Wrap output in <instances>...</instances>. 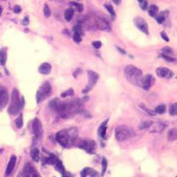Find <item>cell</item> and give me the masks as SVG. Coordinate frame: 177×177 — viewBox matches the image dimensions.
<instances>
[{"label":"cell","mask_w":177,"mask_h":177,"mask_svg":"<svg viewBox=\"0 0 177 177\" xmlns=\"http://www.w3.org/2000/svg\"><path fill=\"white\" fill-rule=\"evenodd\" d=\"M50 107L57 112L60 117L67 119L82 112L83 104L80 99H75L70 102H62L58 98H55L51 101Z\"/></svg>","instance_id":"6da1fadb"},{"label":"cell","mask_w":177,"mask_h":177,"mask_svg":"<svg viewBox=\"0 0 177 177\" xmlns=\"http://www.w3.org/2000/svg\"><path fill=\"white\" fill-rule=\"evenodd\" d=\"M78 136V131L76 128H71L67 130H60L56 135V140L63 147H68L72 145Z\"/></svg>","instance_id":"7a4b0ae2"},{"label":"cell","mask_w":177,"mask_h":177,"mask_svg":"<svg viewBox=\"0 0 177 177\" xmlns=\"http://www.w3.org/2000/svg\"><path fill=\"white\" fill-rule=\"evenodd\" d=\"M124 74H125V77L127 78V80L130 83H132L134 85L141 86L142 80H143V76L142 71L139 68H137L135 66L129 65L125 67Z\"/></svg>","instance_id":"3957f363"},{"label":"cell","mask_w":177,"mask_h":177,"mask_svg":"<svg viewBox=\"0 0 177 177\" xmlns=\"http://www.w3.org/2000/svg\"><path fill=\"white\" fill-rule=\"evenodd\" d=\"M135 136V131L132 128L122 125L119 126L115 129V138L119 142H122Z\"/></svg>","instance_id":"277c9868"},{"label":"cell","mask_w":177,"mask_h":177,"mask_svg":"<svg viewBox=\"0 0 177 177\" xmlns=\"http://www.w3.org/2000/svg\"><path fill=\"white\" fill-rule=\"evenodd\" d=\"M22 106H23L22 103L20 100L19 91L17 90V89H13L12 93V102H11V105L9 106L8 113L12 115H16L17 113H19V112H20V110Z\"/></svg>","instance_id":"5b68a950"},{"label":"cell","mask_w":177,"mask_h":177,"mask_svg":"<svg viewBox=\"0 0 177 177\" xmlns=\"http://www.w3.org/2000/svg\"><path fill=\"white\" fill-rule=\"evenodd\" d=\"M51 94V84L47 83V82H45V83L40 87V89L38 90V91L36 93V101H37V103L40 104L45 98H47L48 97H50Z\"/></svg>","instance_id":"8992f818"},{"label":"cell","mask_w":177,"mask_h":177,"mask_svg":"<svg viewBox=\"0 0 177 177\" xmlns=\"http://www.w3.org/2000/svg\"><path fill=\"white\" fill-rule=\"evenodd\" d=\"M88 76H89V82H88L86 88L83 90V93H87L90 90H91L92 88L97 84V80H98V74L94 71L88 70Z\"/></svg>","instance_id":"52a82bcc"},{"label":"cell","mask_w":177,"mask_h":177,"mask_svg":"<svg viewBox=\"0 0 177 177\" xmlns=\"http://www.w3.org/2000/svg\"><path fill=\"white\" fill-rule=\"evenodd\" d=\"M92 21H93L94 27L96 28H98V29L104 30V31H110L111 30L109 23L107 22V21L105 18L94 16L93 19H92Z\"/></svg>","instance_id":"ba28073f"},{"label":"cell","mask_w":177,"mask_h":177,"mask_svg":"<svg viewBox=\"0 0 177 177\" xmlns=\"http://www.w3.org/2000/svg\"><path fill=\"white\" fill-rule=\"evenodd\" d=\"M18 177H40V175H38L37 171L31 166V164L28 163L27 165H25L23 171Z\"/></svg>","instance_id":"9c48e42d"},{"label":"cell","mask_w":177,"mask_h":177,"mask_svg":"<svg viewBox=\"0 0 177 177\" xmlns=\"http://www.w3.org/2000/svg\"><path fill=\"white\" fill-rule=\"evenodd\" d=\"M79 147L88 153L93 154L96 151V143L92 140H83L79 143Z\"/></svg>","instance_id":"30bf717a"},{"label":"cell","mask_w":177,"mask_h":177,"mask_svg":"<svg viewBox=\"0 0 177 177\" xmlns=\"http://www.w3.org/2000/svg\"><path fill=\"white\" fill-rule=\"evenodd\" d=\"M32 130H33V133L35 135V138H41L42 137V136H43V128H42L41 121L37 118H35L33 120Z\"/></svg>","instance_id":"8fae6325"},{"label":"cell","mask_w":177,"mask_h":177,"mask_svg":"<svg viewBox=\"0 0 177 177\" xmlns=\"http://www.w3.org/2000/svg\"><path fill=\"white\" fill-rule=\"evenodd\" d=\"M134 23L136 25V27L140 29L143 33L144 34H148V25H147V22L145 21V20L142 17H136L135 18L134 20Z\"/></svg>","instance_id":"7c38bea8"},{"label":"cell","mask_w":177,"mask_h":177,"mask_svg":"<svg viewBox=\"0 0 177 177\" xmlns=\"http://www.w3.org/2000/svg\"><path fill=\"white\" fill-rule=\"evenodd\" d=\"M154 77L152 74H146L144 77H143L141 86L143 88V90H148L154 84Z\"/></svg>","instance_id":"4fadbf2b"},{"label":"cell","mask_w":177,"mask_h":177,"mask_svg":"<svg viewBox=\"0 0 177 177\" xmlns=\"http://www.w3.org/2000/svg\"><path fill=\"white\" fill-rule=\"evenodd\" d=\"M8 99H9V96L6 90L3 87H0V110L7 105Z\"/></svg>","instance_id":"5bb4252c"},{"label":"cell","mask_w":177,"mask_h":177,"mask_svg":"<svg viewBox=\"0 0 177 177\" xmlns=\"http://www.w3.org/2000/svg\"><path fill=\"white\" fill-rule=\"evenodd\" d=\"M156 73L158 74L159 77H161V78H166V79H170L173 77L174 74L171 70H169L168 68H166V67H159Z\"/></svg>","instance_id":"9a60e30c"},{"label":"cell","mask_w":177,"mask_h":177,"mask_svg":"<svg viewBox=\"0 0 177 177\" xmlns=\"http://www.w3.org/2000/svg\"><path fill=\"white\" fill-rule=\"evenodd\" d=\"M16 160H17V158L16 156H12L10 160H9V163L7 165V167H6V171H5V176H9L12 172L14 169V166H15V164H16Z\"/></svg>","instance_id":"2e32d148"},{"label":"cell","mask_w":177,"mask_h":177,"mask_svg":"<svg viewBox=\"0 0 177 177\" xmlns=\"http://www.w3.org/2000/svg\"><path fill=\"white\" fill-rule=\"evenodd\" d=\"M39 72L42 74H44V75H46V74H49L51 72V64H49V63H43L40 67H39Z\"/></svg>","instance_id":"e0dca14e"},{"label":"cell","mask_w":177,"mask_h":177,"mask_svg":"<svg viewBox=\"0 0 177 177\" xmlns=\"http://www.w3.org/2000/svg\"><path fill=\"white\" fill-rule=\"evenodd\" d=\"M107 122H108V120H106V121H104L101 126L99 127L98 129V135L100 136L101 138L103 139H106V129H107Z\"/></svg>","instance_id":"ac0fdd59"},{"label":"cell","mask_w":177,"mask_h":177,"mask_svg":"<svg viewBox=\"0 0 177 177\" xmlns=\"http://www.w3.org/2000/svg\"><path fill=\"white\" fill-rule=\"evenodd\" d=\"M97 173L94 171L91 168H84L82 171V177H87V175H90V177H97Z\"/></svg>","instance_id":"d6986e66"},{"label":"cell","mask_w":177,"mask_h":177,"mask_svg":"<svg viewBox=\"0 0 177 177\" xmlns=\"http://www.w3.org/2000/svg\"><path fill=\"white\" fill-rule=\"evenodd\" d=\"M167 138L169 141H175L177 139V129H172L167 134Z\"/></svg>","instance_id":"ffe728a7"},{"label":"cell","mask_w":177,"mask_h":177,"mask_svg":"<svg viewBox=\"0 0 177 177\" xmlns=\"http://www.w3.org/2000/svg\"><path fill=\"white\" fill-rule=\"evenodd\" d=\"M53 166H55L56 170H58L59 173H61V174H64V173H65V168H64V166H63L62 162L59 160V159H57L55 160V162H54Z\"/></svg>","instance_id":"44dd1931"},{"label":"cell","mask_w":177,"mask_h":177,"mask_svg":"<svg viewBox=\"0 0 177 177\" xmlns=\"http://www.w3.org/2000/svg\"><path fill=\"white\" fill-rule=\"evenodd\" d=\"M74 10L73 8H69V9H67L66 12L64 13V17H65V20L67 21H70L74 16Z\"/></svg>","instance_id":"7402d4cb"},{"label":"cell","mask_w":177,"mask_h":177,"mask_svg":"<svg viewBox=\"0 0 177 177\" xmlns=\"http://www.w3.org/2000/svg\"><path fill=\"white\" fill-rule=\"evenodd\" d=\"M167 14H168V12H167V11H165V12H161L160 14L157 15V16L155 17V19H156V21H158V23H159V24L163 23V22L165 21L166 17V15H167Z\"/></svg>","instance_id":"603a6c76"},{"label":"cell","mask_w":177,"mask_h":177,"mask_svg":"<svg viewBox=\"0 0 177 177\" xmlns=\"http://www.w3.org/2000/svg\"><path fill=\"white\" fill-rule=\"evenodd\" d=\"M158 12H159V7L155 5H152L150 7H149V14L150 16L152 17H156L158 15Z\"/></svg>","instance_id":"cb8c5ba5"},{"label":"cell","mask_w":177,"mask_h":177,"mask_svg":"<svg viewBox=\"0 0 177 177\" xmlns=\"http://www.w3.org/2000/svg\"><path fill=\"white\" fill-rule=\"evenodd\" d=\"M31 158H32V159L35 161V162H37L38 160H39V158H40V152H39V150L38 149H33L32 151H31Z\"/></svg>","instance_id":"d4e9b609"},{"label":"cell","mask_w":177,"mask_h":177,"mask_svg":"<svg viewBox=\"0 0 177 177\" xmlns=\"http://www.w3.org/2000/svg\"><path fill=\"white\" fill-rule=\"evenodd\" d=\"M153 124L152 121L151 120H145V121H143L141 124H139V129H149L150 127H152Z\"/></svg>","instance_id":"484cf974"},{"label":"cell","mask_w":177,"mask_h":177,"mask_svg":"<svg viewBox=\"0 0 177 177\" xmlns=\"http://www.w3.org/2000/svg\"><path fill=\"white\" fill-rule=\"evenodd\" d=\"M70 5L73 7V9H76L79 12H83V5L80 4V3H75V2H71Z\"/></svg>","instance_id":"4316f807"},{"label":"cell","mask_w":177,"mask_h":177,"mask_svg":"<svg viewBox=\"0 0 177 177\" xmlns=\"http://www.w3.org/2000/svg\"><path fill=\"white\" fill-rule=\"evenodd\" d=\"M6 62V53H5V50L2 49L0 51V65L5 66Z\"/></svg>","instance_id":"83f0119b"},{"label":"cell","mask_w":177,"mask_h":177,"mask_svg":"<svg viewBox=\"0 0 177 177\" xmlns=\"http://www.w3.org/2000/svg\"><path fill=\"white\" fill-rule=\"evenodd\" d=\"M15 125L18 129H21L22 126H23V117H22V114H20L19 117L15 120Z\"/></svg>","instance_id":"f1b7e54d"},{"label":"cell","mask_w":177,"mask_h":177,"mask_svg":"<svg viewBox=\"0 0 177 177\" xmlns=\"http://www.w3.org/2000/svg\"><path fill=\"white\" fill-rule=\"evenodd\" d=\"M169 113L172 116L177 115V103H175V104H173L172 106H170V108H169Z\"/></svg>","instance_id":"f546056e"},{"label":"cell","mask_w":177,"mask_h":177,"mask_svg":"<svg viewBox=\"0 0 177 177\" xmlns=\"http://www.w3.org/2000/svg\"><path fill=\"white\" fill-rule=\"evenodd\" d=\"M105 7H106V9L108 11V12L113 16V17H115L116 16V14H115V12H114V9H113V5H109V4H106L105 5Z\"/></svg>","instance_id":"4dcf8cb0"},{"label":"cell","mask_w":177,"mask_h":177,"mask_svg":"<svg viewBox=\"0 0 177 177\" xmlns=\"http://www.w3.org/2000/svg\"><path fill=\"white\" fill-rule=\"evenodd\" d=\"M155 113H159V114H163L166 113V106L164 105H160V106H157L155 109Z\"/></svg>","instance_id":"1f68e13d"},{"label":"cell","mask_w":177,"mask_h":177,"mask_svg":"<svg viewBox=\"0 0 177 177\" xmlns=\"http://www.w3.org/2000/svg\"><path fill=\"white\" fill-rule=\"evenodd\" d=\"M44 16H45L46 18L50 17L51 14V9H50V7H49V5H48L47 4H45V5H44Z\"/></svg>","instance_id":"d6a6232c"},{"label":"cell","mask_w":177,"mask_h":177,"mask_svg":"<svg viewBox=\"0 0 177 177\" xmlns=\"http://www.w3.org/2000/svg\"><path fill=\"white\" fill-rule=\"evenodd\" d=\"M74 32L76 33V34H79V35H83V28H82V26L81 25H75L74 27Z\"/></svg>","instance_id":"836d02e7"},{"label":"cell","mask_w":177,"mask_h":177,"mask_svg":"<svg viewBox=\"0 0 177 177\" xmlns=\"http://www.w3.org/2000/svg\"><path fill=\"white\" fill-rule=\"evenodd\" d=\"M106 169H107V160H106V158H103V160H102V175H105Z\"/></svg>","instance_id":"e575fe53"},{"label":"cell","mask_w":177,"mask_h":177,"mask_svg":"<svg viewBox=\"0 0 177 177\" xmlns=\"http://www.w3.org/2000/svg\"><path fill=\"white\" fill-rule=\"evenodd\" d=\"M74 90L73 89H69L68 90H67V91H65V92H63L62 94H61V97H68V96H74Z\"/></svg>","instance_id":"d590c367"},{"label":"cell","mask_w":177,"mask_h":177,"mask_svg":"<svg viewBox=\"0 0 177 177\" xmlns=\"http://www.w3.org/2000/svg\"><path fill=\"white\" fill-rule=\"evenodd\" d=\"M160 57H161L162 59H165V60H166L167 62H175V59H174V58H172V57H170V56H168V55L161 54Z\"/></svg>","instance_id":"8d00e7d4"},{"label":"cell","mask_w":177,"mask_h":177,"mask_svg":"<svg viewBox=\"0 0 177 177\" xmlns=\"http://www.w3.org/2000/svg\"><path fill=\"white\" fill-rule=\"evenodd\" d=\"M162 53L165 54V55H170V54H173V50L170 49L169 47H165L162 49Z\"/></svg>","instance_id":"74e56055"},{"label":"cell","mask_w":177,"mask_h":177,"mask_svg":"<svg viewBox=\"0 0 177 177\" xmlns=\"http://www.w3.org/2000/svg\"><path fill=\"white\" fill-rule=\"evenodd\" d=\"M140 107L143 109V111L145 112V113H147L148 114H150V115H154L155 114V113H154L153 111H152V110H150L149 108H147L146 106H144L143 105H140Z\"/></svg>","instance_id":"f35d334b"},{"label":"cell","mask_w":177,"mask_h":177,"mask_svg":"<svg viewBox=\"0 0 177 177\" xmlns=\"http://www.w3.org/2000/svg\"><path fill=\"white\" fill-rule=\"evenodd\" d=\"M139 5H140L141 9H143V10H146L147 7H148V2H147V0H143L142 2L139 3Z\"/></svg>","instance_id":"ab89813d"},{"label":"cell","mask_w":177,"mask_h":177,"mask_svg":"<svg viewBox=\"0 0 177 177\" xmlns=\"http://www.w3.org/2000/svg\"><path fill=\"white\" fill-rule=\"evenodd\" d=\"M74 41L75 43H80V42L82 41V35L74 33Z\"/></svg>","instance_id":"60d3db41"},{"label":"cell","mask_w":177,"mask_h":177,"mask_svg":"<svg viewBox=\"0 0 177 177\" xmlns=\"http://www.w3.org/2000/svg\"><path fill=\"white\" fill-rule=\"evenodd\" d=\"M92 45L96 49H99L102 46V43L100 41H94V42H92Z\"/></svg>","instance_id":"b9f144b4"},{"label":"cell","mask_w":177,"mask_h":177,"mask_svg":"<svg viewBox=\"0 0 177 177\" xmlns=\"http://www.w3.org/2000/svg\"><path fill=\"white\" fill-rule=\"evenodd\" d=\"M13 12H15V13H20V12H21V7L20 5H15L13 7Z\"/></svg>","instance_id":"7bdbcfd3"},{"label":"cell","mask_w":177,"mask_h":177,"mask_svg":"<svg viewBox=\"0 0 177 177\" xmlns=\"http://www.w3.org/2000/svg\"><path fill=\"white\" fill-rule=\"evenodd\" d=\"M160 35H161V37L165 40L166 42H168V41H169V38H168V36H167V35H166L165 32H163V31H162V32L160 33Z\"/></svg>","instance_id":"ee69618b"},{"label":"cell","mask_w":177,"mask_h":177,"mask_svg":"<svg viewBox=\"0 0 177 177\" xmlns=\"http://www.w3.org/2000/svg\"><path fill=\"white\" fill-rule=\"evenodd\" d=\"M28 23H29V20H28V17L27 16V17L24 18V20L22 21V25H28Z\"/></svg>","instance_id":"f6af8a7d"},{"label":"cell","mask_w":177,"mask_h":177,"mask_svg":"<svg viewBox=\"0 0 177 177\" xmlns=\"http://www.w3.org/2000/svg\"><path fill=\"white\" fill-rule=\"evenodd\" d=\"M116 48H117V50H118V51H120V52L121 54H126V51H125L124 50H122L121 48L118 47V46H116Z\"/></svg>","instance_id":"bcb514c9"},{"label":"cell","mask_w":177,"mask_h":177,"mask_svg":"<svg viewBox=\"0 0 177 177\" xmlns=\"http://www.w3.org/2000/svg\"><path fill=\"white\" fill-rule=\"evenodd\" d=\"M115 5H120V3H121V0H112Z\"/></svg>","instance_id":"7dc6e473"},{"label":"cell","mask_w":177,"mask_h":177,"mask_svg":"<svg viewBox=\"0 0 177 177\" xmlns=\"http://www.w3.org/2000/svg\"><path fill=\"white\" fill-rule=\"evenodd\" d=\"M62 177H72V176H71L69 174H67V173H66V172H65L64 174H62Z\"/></svg>","instance_id":"c3c4849f"},{"label":"cell","mask_w":177,"mask_h":177,"mask_svg":"<svg viewBox=\"0 0 177 177\" xmlns=\"http://www.w3.org/2000/svg\"><path fill=\"white\" fill-rule=\"evenodd\" d=\"M2 11H3V10H2V7L0 6V16H1V14H2Z\"/></svg>","instance_id":"681fc988"},{"label":"cell","mask_w":177,"mask_h":177,"mask_svg":"<svg viewBox=\"0 0 177 177\" xmlns=\"http://www.w3.org/2000/svg\"><path fill=\"white\" fill-rule=\"evenodd\" d=\"M2 152H3V150H0V154L2 153Z\"/></svg>","instance_id":"f907efd6"},{"label":"cell","mask_w":177,"mask_h":177,"mask_svg":"<svg viewBox=\"0 0 177 177\" xmlns=\"http://www.w3.org/2000/svg\"><path fill=\"white\" fill-rule=\"evenodd\" d=\"M137 1H138V2H139V3H140V2H142V1H143V0H137Z\"/></svg>","instance_id":"816d5d0a"},{"label":"cell","mask_w":177,"mask_h":177,"mask_svg":"<svg viewBox=\"0 0 177 177\" xmlns=\"http://www.w3.org/2000/svg\"><path fill=\"white\" fill-rule=\"evenodd\" d=\"M176 177H177V176H176Z\"/></svg>","instance_id":"f5cc1de1"}]
</instances>
